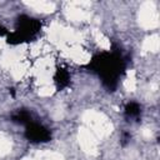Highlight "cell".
Returning a JSON list of instances; mask_svg holds the SVG:
<instances>
[{
    "mask_svg": "<svg viewBox=\"0 0 160 160\" xmlns=\"http://www.w3.org/2000/svg\"><path fill=\"white\" fill-rule=\"evenodd\" d=\"M29 5L32 6L35 10L42 11V12H50L54 10V4L48 1H35V2H30Z\"/></svg>",
    "mask_w": 160,
    "mask_h": 160,
    "instance_id": "cell-1",
    "label": "cell"
}]
</instances>
